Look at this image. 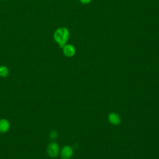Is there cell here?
Here are the masks:
<instances>
[{
  "label": "cell",
  "mask_w": 159,
  "mask_h": 159,
  "mask_svg": "<svg viewBox=\"0 0 159 159\" xmlns=\"http://www.w3.org/2000/svg\"><path fill=\"white\" fill-rule=\"evenodd\" d=\"M73 154V150L69 145L64 146L60 151V157L62 159H70Z\"/></svg>",
  "instance_id": "3957f363"
},
{
  "label": "cell",
  "mask_w": 159,
  "mask_h": 159,
  "mask_svg": "<svg viewBox=\"0 0 159 159\" xmlns=\"http://www.w3.org/2000/svg\"><path fill=\"white\" fill-rule=\"evenodd\" d=\"M63 52L68 57H73L75 53V48L71 44H66L63 47Z\"/></svg>",
  "instance_id": "277c9868"
},
{
  "label": "cell",
  "mask_w": 159,
  "mask_h": 159,
  "mask_svg": "<svg viewBox=\"0 0 159 159\" xmlns=\"http://www.w3.org/2000/svg\"><path fill=\"white\" fill-rule=\"evenodd\" d=\"M10 122L6 119H0V133H6L10 129Z\"/></svg>",
  "instance_id": "5b68a950"
},
{
  "label": "cell",
  "mask_w": 159,
  "mask_h": 159,
  "mask_svg": "<svg viewBox=\"0 0 159 159\" xmlns=\"http://www.w3.org/2000/svg\"><path fill=\"white\" fill-rule=\"evenodd\" d=\"M9 73L8 68L5 65L0 66V77L6 78L8 76Z\"/></svg>",
  "instance_id": "52a82bcc"
},
{
  "label": "cell",
  "mask_w": 159,
  "mask_h": 159,
  "mask_svg": "<svg viewBox=\"0 0 159 159\" xmlns=\"http://www.w3.org/2000/svg\"><path fill=\"white\" fill-rule=\"evenodd\" d=\"M69 37L70 32L68 29L63 27L58 28L53 33V39L61 48L66 44Z\"/></svg>",
  "instance_id": "6da1fadb"
},
{
  "label": "cell",
  "mask_w": 159,
  "mask_h": 159,
  "mask_svg": "<svg viewBox=\"0 0 159 159\" xmlns=\"http://www.w3.org/2000/svg\"><path fill=\"white\" fill-rule=\"evenodd\" d=\"M58 132L57 130H51L49 133V138L51 139V140H55L57 137H58Z\"/></svg>",
  "instance_id": "ba28073f"
},
{
  "label": "cell",
  "mask_w": 159,
  "mask_h": 159,
  "mask_svg": "<svg viewBox=\"0 0 159 159\" xmlns=\"http://www.w3.org/2000/svg\"><path fill=\"white\" fill-rule=\"evenodd\" d=\"M91 0H80V1L83 4H88L89 2H91Z\"/></svg>",
  "instance_id": "9c48e42d"
},
{
  "label": "cell",
  "mask_w": 159,
  "mask_h": 159,
  "mask_svg": "<svg viewBox=\"0 0 159 159\" xmlns=\"http://www.w3.org/2000/svg\"><path fill=\"white\" fill-rule=\"evenodd\" d=\"M2 1H4V0H2Z\"/></svg>",
  "instance_id": "30bf717a"
},
{
  "label": "cell",
  "mask_w": 159,
  "mask_h": 159,
  "mask_svg": "<svg viewBox=\"0 0 159 159\" xmlns=\"http://www.w3.org/2000/svg\"><path fill=\"white\" fill-rule=\"evenodd\" d=\"M47 152L49 157L52 158L57 157L60 152V148L58 144L55 142H52L49 143L47 146Z\"/></svg>",
  "instance_id": "7a4b0ae2"
},
{
  "label": "cell",
  "mask_w": 159,
  "mask_h": 159,
  "mask_svg": "<svg viewBox=\"0 0 159 159\" xmlns=\"http://www.w3.org/2000/svg\"><path fill=\"white\" fill-rule=\"evenodd\" d=\"M108 120L109 122L113 125H118L121 122L120 116L115 112H111L109 114Z\"/></svg>",
  "instance_id": "8992f818"
}]
</instances>
